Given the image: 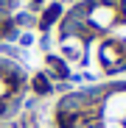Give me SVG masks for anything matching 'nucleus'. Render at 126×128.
I'll use <instances>...</instances> for the list:
<instances>
[{"instance_id":"obj_4","label":"nucleus","mask_w":126,"mask_h":128,"mask_svg":"<svg viewBox=\"0 0 126 128\" xmlns=\"http://www.w3.org/2000/svg\"><path fill=\"white\" fill-rule=\"evenodd\" d=\"M17 0H0V36L11 28V14H14Z\"/></svg>"},{"instance_id":"obj_3","label":"nucleus","mask_w":126,"mask_h":128,"mask_svg":"<svg viewBox=\"0 0 126 128\" xmlns=\"http://www.w3.org/2000/svg\"><path fill=\"white\" fill-rule=\"evenodd\" d=\"M28 72L20 61L0 56V125L11 122V117L20 112L25 95H28Z\"/></svg>"},{"instance_id":"obj_1","label":"nucleus","mask_w":126,"mask_h":128,"mask_svg":"<svg viewBox=\"0 0 126 128\" xmlns=\"http://www.w3.org/2000/svg\"><path fill=\"white\" fill-rule=\"evenodd\" d=\"M42 28L59 78H126V0H78L65 11L53 6Z\"/></svg>"},{"instance_id":"obj_2","label":"nucleus","mask_w":126,"mask_h":128,"mask_svg":"<svg viewBox=\"0 0 126 128\" xmlns=\"http://www.w3.org/2000/svg\"><path fill=\"white\" fill-rule=\"evenodd\" d=\"M56 128H126V78L93 81L62 92L53 103Z\"/></svg>"},{"instance_id":"obj_5","label":"nucleus","mask_w":126,"mask_h":128,"mask_svg":"<svg viewBox=\"0 0 126 128\" xmlns=\"http://www.w3.org/2000/svg\"><path fill=\"white\" fill-rule=\"evenodd\" d=\"M0 128H14V125H11V122H3V125H0Z\"/></svg>"}]
</instances>
